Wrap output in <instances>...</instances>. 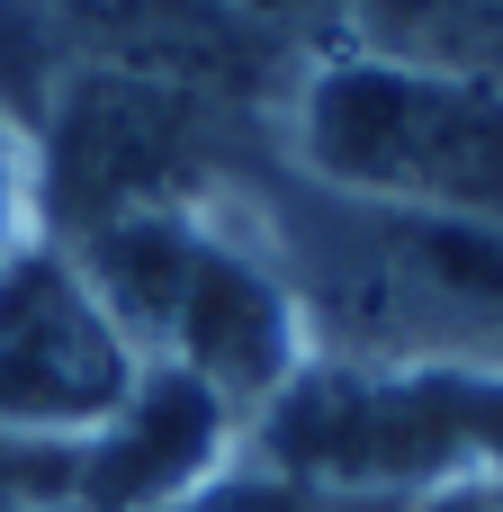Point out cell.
<instances>
[{"mask_svg":"<svg viewBox=\"0 0 503 512\" xmlns=\"http://www.w3.org/2000/svg\"><path fill=\"white\" fill-rule=\"evenodd\" d=\"M288 306L333 333L342 360L396 378L503 387V225L324 198L288 216Z\"/></svg>","mask_w":503,"mask_h":512,"instance_id":"cell-1","label":"cell"},{"mask_svg":"<svg viewBox=\"0 0 503 512\" xmlns=\"http://www.w3.org/2000/svg\"><path fill=\"white\" fill-rule=\"evenodd\" d=\"M9 207H18V171H9V135H0V261L18 252V243H9Z\"/></svg>","mask_w":503,"mask_h":512,"instance_id":"cell-9","label":"cell"},{"mask_svg":"<svg viewBox=\"0 0 503 512\" xmlns=\"http://www.w3.org/2000/svg\"><path fill=\"white\" fill-rule=\"evenodd\" d=\"M216 441H225V405L198 378L153 369V378H135V396L99 432H81L63 495H81L90 512H171L180 495L207 486Z\"/></svg>","mask_w":503,"mask_h":512,"instance_id":"cell-5","label":"cell"},{"mask_svg":"<svg viewBox=\"0 0 503 512\" xmlns=\"http://www.w3.org/2000/svg\"><path fill=\"white\" fill-rule=\"evenodd\" d=\"M297 153L333 198L503 225V81L333 54L297 99Z\"/></svg>","mask_w":503,"mask_h":512,"instance_id":"cell-2","label":"cell"},{"mask_svg":"<svg viewBox=\"0 0 503 512\" xmlns=\"http://www.w3.org/2000/svg\"><path fill=\"white\" fill-rule=\"evenodd\" d=\"M216 36H270V27H297V18H315V9H333V0H189Z\"/></svg>","mask_w":503,"mask_h":512,"instance_id":"cell-8","label":"cell"},{"mask_svg":"<svg viewBox=\"0 0 503 512\" xmlns=\"http://www.w3.org/2000/svg\"><path fill=\"white\" fill-rule=\"evenodd\" d=\"M135 396V342L99 288L54 252L0 261V423L18 432H99Z\"/></svg>","mask_w":503,"mask_h":512,"instance_id":"cell-3","label":"cell"},{"mask_svg":"<svg viewBox=\"0 0 503 512\" xmlns=\"http://www.w3.org/2000/svg\"><path fill=\"white\" fill-rule=\"evenodd\" d=\"M171 512H369L360 495H333L315 477H288V468H261V477H207L198 495H180ZM396 512V504H378Z\"/></svg>","mask_w":503,"mask_h":512,"instance_id":"cell-7","label":"cell"},{"mask_svg":"<svg viewBox=\"0 0 503 512\" xmlns=\"http://www.w3.org/2000/svg\"><path fill=\"white\" fill-rule=\"evenodd\" d=\"M189 162V99L144 72H81L54 117V198L63 216L117 225L144 207H171V180Z\"/></svg>","mask_w":503,"mask_h":512,"instance_id":"cell-4","label":"cell"},{"mask_svg":"<svg viewBox=\"0 0 503 512\" xmlns=\"http://www.w3.org/2000/svg\"><path fill=\"white\" fill-rule=\"evenodd\" d=\"M414 512H503V495H432V504H414Z\"/></svg>","mask_w":503,"mask_h":512,"instance_id":"cell-10","label":"cell"},{"mask_svg":"<svg viewBox=\"0 0 503 512\" xmlns=\"http://www.w3.org/2000/svg\"><path fill=\"white\" fill-rule=\"evenodd\" d=\"M378 63H423L459 81H503V0H333Z\"/></svg>","mask_w":503,"mask_h":512,"instance_id":"cell-6","label":"cell"}]
</instances>
